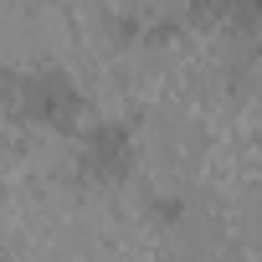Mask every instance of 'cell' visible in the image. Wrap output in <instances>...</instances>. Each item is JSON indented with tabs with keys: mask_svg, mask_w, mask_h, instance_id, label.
Instances as JSON below:
<instances>
[{
	"mask_svg": "<svg viewBox=\"0 0 262 262\" xmlns=\"http://www.w3.org/2000/svg\"><path fill=\"white\" fill-rule=\"evenodd\" d=\"M6 98L21 118L31 123H47V128H67L77 113H82V88L62 72V67H31V72H16L6 82Z\"/></svg>",
	"mask_w": 262,
	"mask_h": 262,
	"instance_id": "1",
	"label": "cell"
},
{
	"mask_svg": "<svg viewBox=\"0 0 262 262\" xmlns=\"http://www.w3.org/2000/svg\"><path fill=\"white\" fill-rule=\"evenodd\" d=\"M128 165H134V134H128V123L103 118L93 134L82 139V155H77L82 180L108 185V180H123V175H128Z\"/></svg>",
	"mask_w": 262,
	"mask_h": 262,
	"instance_id": "2",
	"label": "cell"
},
{
	"mask_svg": "<svg viewBox=\"0 0 262 262\" xmlns=\"http://www.w3.org/2000/svg\"><path fill=\"white\" fill-rule=\"evenodd\" d=\"M155 216H160L165 226H175V221L185 216V201H180V195H160V201H155Z\"/></svg>",
	"mask_w": 262,
	"mask_h": 262,
	"instance_id": "3",
	"label": "cell"
}]
</instances>
